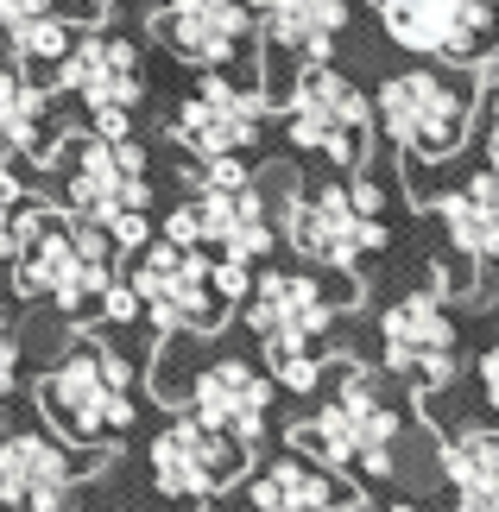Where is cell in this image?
Instances as JSON below:
<instances>
[{
    "label": "cell",
    "mask_w": 499,
    "mask_h": 512,
    "mask_svg": "<svg viewBox=\"0 0 499 512\" xmlns=\"http://www.w3.org/2000/svg\"><path fill=\"white\" fill-rule=\"evenodd\" d=\"M13 260H19V291H45L57 310H89L114 285V241L95 222H64V215L13 203Z\"/></svg>",
    "instance_id": "6da1fadb"
},
{
    "label": "cell",
    "mask_w": 499,
    "mask_h": 512,
    "mask_svg": "<svg viewBox=\"0 0 499 512\" xmlns=\"http://www.w3.org/2000/svg\"><path fill=\"white\" fill-rule=\"evenodd\" d=\"M64 203L76 222L108 228L114 247L139 253V241H146V152L127 133L76 140L64 165Z\"/></svg>",
    "instance_id": "7a4b0ae2"
},
{
    "label": "cell",
    "mask_w": 499,
    "mask_h": 512,
    "mask_svg": "<svg viewBox=\"0 0 499 512\" xmlns=\"http://www.w3.org/2000/svg\"><path fill=\"white\" fill-rule=\"evenodd\" d=\"M38 405L64 430L70 443H102L121 437L133 424V367L108 342H76L45 380H38Z\"/></svg>",
    "instance_id": "3957f363"
},
{
    "label": "cell",
    "mask_w": 499,
    "mask_h": 512,
    "mask_svg": "<svg viewBox=\"0 0 499 512\" xmlns=\"http://www.w3.org/2000/svg\"><path fill=\"white\" fill-rule=\"evenodd\" d=\"M398 411L379 399V386L367 373H348L342 392L316 411V418L297 430V449L316 462H335L342 475H361V481H392V462H398Z\"/></svg>",
    "instance_id": "277c9868"
},
{
    "label": "cell",
    "mask_w": 499,
    "mask_h": 512,
    "mask_svg": "<svg viewBox=\"0 0 499 512\" xmlns=\"http://www.w3.org/2000/svg\"><path fill=\"white\" fill-rule=\"evenodd\" d=\"M165 234H171V241H184V247H215V253H228V260H247V266L272 247L266 196H259L253 177L241 171V152H222V159H209V177H203V190H196V203L171 209Z\"/></svg>",
    "instance_id": "5b68a950"
},
{
    "label": "cell",
    "mask_w": 499,
    "mask_h": 512,
    "mask_svg": "<svg viewBox=\"0 0 499 512\" xmlns=\"http://www.w3.org/2000/svg\"><path fill=\"white\" fill-rule=\"evenodd\" d=\"M285 234L297 253H310L316 266H361L367 253L386 247V222H379V184H323L310 196H285Z\"/></svg>",
    "instance_id": "8992f818"
},
{
    "label": "cell",
    "mask_w": 499,
    "mask_h": 512,
    "mask_svg": "<svg viewBox=\"0 0 499 512\" xmlns=\"http://www.w3.org/2000/svg\"><path fill=\"white\" fill-rule=\"evenodd\" d=\"M379 121H386V133L411 159H449L468 140L474 89L443 70H405L379 89Z\"/></svg>",
    "instance_id": "52a82bcc"
},
{
    "label": "cell",
    "mask_w": 499,
    "mask_h": 512,
    "mask_svg": "<svg viewBox=\"0 0 499 512\" xmlns=\"http://www.w3.org/2000/svg\"><path fill=\"white\" fill-rule=\"evenodd\" d=\"M127 285L139 291V310H146L165 336H177V329H215L222 310H228L222 285H215V260L203 247L171 241V234L158 247L139 253V266H133Z\"/></svg>",
    "instance_id": "ba28073f"
},
{
    "label": "cell",
    "mask_w": 499,
    "mask_h": 512,
    "mask_svg": "<svg viewBox=\"0 0 499 512\" xmlns=\"http://www.w3.org/2000/svg\"><path fill=\"white\" fill-rule=\"evenodd\" d=\"M285 121H291V140L323 152L329 165H361L367 159V102L329 57H310V70L291 83Z\"/></svg>",
    "instance_id": "9c48e42d"
},
{
    "label": "cell",
    "mask_w": 499,
    "mask_h": 512,
    "mask_svg": "<svg viewBox=\"0 0 499 512\" xmlns=\"http://www.w3.org/2000/svg\"><path fill=\"white\" fill-rule=\"evenodd\" d=\"M247 449L253 443L228 437V430H215L203 418H177L171 430H158V443H152V481H158V494H171V500H215V494H228V487H241Z\"/></svg>",
    "instance_id": "30bf717a"
},
{
    "label": "cell",
    "mask_w": 499,
    "mask_h": 512,
    "mask_svg": "<svg viewBox=\"0 0 499 512\" xmlns=\"http://www.w3.org/2000/svg\"><path fill=\"white\" fill-rule=\"evenodd\" d=\"M348 304H354L348 285L335 291L323 279H310V272H266L247 298V323H253V336L266 342V354H304V348H316V336H323Z\"/></svg>",
    "instance_id": "8fae6325"
},
{
    "label": "cell",
    "mask_w": 499,
    "mask_h": 512,
    "mask_svg": "<svg viewBox=\"0 0 499 512\" xmlns=\"http://www.w3.org/2000/svg\"><path fill=\"white\" fill-rule=\"evenodd\" d=\"M379 336H386V367L398 380H411L424 392H443L455 380V323L436 291L398 298L386 310V323H379Z\"/></svg>",
    "instance_id": "7c38bea8"
},
{
    "label": "cell",
    "mask_w": 499,
    "mask_h": 512,
    "mask_svg": "<svg viewBox=\"0 0 499 512\" xmlns=\"http://www.w3.org/2000/svg\"><path fill=\"white\" fill-rule=\"evenodd\" d=\"M64 64V89H76L95 114V133H127V108L139 102V51L133 38L114 32H89L70 38V51L57 57Z\"/></svg>",
    "instance_id": "4fadbf2b"
},
{
    "label": "cell",
    "mask_w": 499,
    "mask_h": 512,
    "mask_svg": "<svg viewBox=\"0 0 499 512\" xmlns=\"http://www.w3.org/2000/svg\"><path fill=\"white\" fill-rule=\"evenodd\" d=\"M259 127H266V95L228 83V76H209V83L177 108L171 140H184L196 159H222V152H247L259 140Z\"/></svg>",
    "instance_id": "5bb4252c"
},
{
    "label": "cell",
    "mask_w": 499,
    "mask_h": 512,
    "mask_svg": "<svg viewBox=\"0 0 499 512\" xmlns=\"http://www.w3.org/2000/svg\"><path fill=\"white\" fill-rule=\"evenodd\" d=\"M386 32L430 57H474L493 26V0H373Z\"/></svg>",
    "instance_id": "9a60e30c"
},
{
    "label": "cell",
    "mask_w": 499,
    "mask_h": 512,
    "mask_svg": "<svg viewBox=\"0 0 499 512\" xmlns=\"http://www.w3.org/2000/svg\"><path fill=\"white\" fill-rule=\"evenodd\" d=\"M152 32L165 38L177 57H190V64H203V70H222V64L241 57L247 32H253V13H247V0H171V7L152 19Z\"/></svg>",
    "instance_id": "2e32d148"
},
{
    "label": "cell",
    "mask_w": 499,
    "mask_h": 512,
    "mask_svg": "<svg viewBox=\"0 0 499 512\" xmlns=\"http://www.w3.org/2000/svg\"><path fill=\"white\" fill-rule=\"evenodd\" d=\"M76 475H83V468H76V456L64 443L38 437V430H7V437H0V500L7 506L51 512L76 494Z\"/></svg>",
    "instance_id": "e0dca14e"
},
{
    "label": "cell",
    "mask_w": 499,
    "mask_h": 512,
    "mask_svg": "<svg viewBox=\"0 0 499 512\" xmlns=\"http://www.w3.org/2000/svg\"><path fill=\"white\" fill-rule=\"evenodd\" d=\"M266 411H272V380L247 361H209L190 380V418L228 430V437H241V443H259Z\"/></svg>",
    "instance_id": "ac0fdd59"
},
{
    "label": "cell",
    "mask_w": 499,
    "mask_h": 512,
    "mask_svg": "<svg viewBox=\"0 0 499 512\" xmlns=\"http://www.w3.org/2000/svg\"><path fill=\"white\" fill-rule=\"evenodd\" d=\"M247 500L266 506V512H329V506H354L361 494H354L342 475H329L316 456L291 449V456H278L272 468H259L247 481Z\"/></svg>",
    "instance_id": "d6986e66"
},
{
    "label": "cell",
    "mask_w": 499,
    "mask_h": 512,
    "mask_svg": "<svg viewBox=\"0 0 499 512\" xmlns=\"http://www.w3.org/2000/svg\"><path fill=\"white\" fill-rule=\"evenodd\" d=\"M259 26H266V38L278 51L329 57L348 26V7L342 0H259Z\"/></svg>",
    "instance_id": "ffe728a7"
},
{
    "label": "cell",
    "mask_w": 499,
    "mask_h": 512,
    "mask_svg": "<svg viewBox=\"0 0 499 512\" xmlns=\"http://www.w3.org/2000/svg\"><path fill=\"white\" fill-rule=\"evenodd\" d=\"M443 222H449V241L468 260H499V177L481 171L468 184H455L443 196Z\"/></svg>",
    "instance_id": "44dd1931"
},
{
    "label": "cell",
    "mask_w": 499,
    "mask_h": 512,
    "mask_svg": "<svg viewBox=\"0 0 499 512\" xmlns=\"http://www.w3.org/2000/svg\"><path fill=\"white\" fill-rule=\"evenodd\" d=\"M443 481L474 512H499V430H462L443 443Z\"/></svg>",
    "instance_id": "7402d4cb"
},
{
    "label": "cell",
    "mask_w": 499,
    "mask_h": 512,
    "mask_svg": "<svg viewBox=\"0 0 499 512\" xmlns=\"http://www.w3.org/2000/svg\"><path fill=\"white\" fill-rule=\"evenodd\" d=\"M45 108L51 95L26 83L19 70H0V146H19V152H38V127H45Z\"/></svg>",
    "instance_id": "603a6c76"
},
{
    "label": "cell",
    "mask_w": 499,
    "mask_h": 512,
    "mask_svg": "<svg viewBox=\"0 0 499 512\" xmlns=\"http://www.w3.org/2000/svg\"><path fill=\"white\" fill-rule=\"evenodd\" d=\"M70 19H57V13H38V19H26V26H19L13 38H7V45L19 51V57H26V64H57V57H64L70 51Z\"/></svg>",
    "instance_id": "cb8c5ba5"
},
{
    "label": "cell",
    "mask_w": 499,
    "mask_h": 512,
    "mask_svg": "<svg viewBox=\"0 0 499 512\" xmlns=\"http://www.w3.org/2000/svg\"><path fill=\"white\" fill-rule=\"evenodd\" d=\"M272 373H278V386H291V392H316V380H323V361L304 348V354H272Z\"/></svg>",
    "instance_id": "d4e9b609"
},
{
    "label": "cell",
    "mask_w": 499,
    "mask_h": 512,
    "mask_svg": "<svg viewBox=\"0 0 499 512\" xmlns=\"http://www.w3.org/2000/svg\"><path fill=\"white\" fill-rule=\"evenodd\" d=\"M38 13H57V7H51V0H0V38H13Z\"/></svg>",
    "instance_id": "484cf974"
},
{
    "label": "cell",
    "mask_w": 499,
    "mask_h": 512,
    "mask_svg": "<svg viewBox=\"0 0 499 512\" xmlns=\"http://www.w3.org/2000/svg\"><path fill=\"white\" fill-rule=\"evenodd\" d=\"M13 373H19V342H13L7 317H0V399H7V392H13Z\"/></svg>",
    "instance_id": "4316f807"
},
{
    "label": "cell",
    "mask_w": 499,
    "mask_h": 512,
    "mask_svg": "<svg viewBox=\"0 0 499 512\" xmlns=\"http://www.w3.org/2000/svg\"><path fill=\"white\" fill-rule=\"evenodd\" d=\"M481 386H487V405L499 411V342L481 354Z\"/></svg>",
    "instance_id": "83f0119b"
},
{
    "label": "cell",
    "mask_w": 499,
    "mask_h": 512,
    "mask_svg": "<svg viewBox=\"0 0 499 512\" xmlns=\"http://www.w3.org/2000/svg\"><path fill=\"white\" fill-rule=\"evenodd\" d=\"M0 260H13V209L0 203Z\"/></svg>",
    "instance_id": "f1b7e54d"
},
{
    "label": "cell",
    "mask_w": 499,
    "mask_h": 512,
    "mask_svg": "<svg viewBox=\"0 0 499 512\" xmlns=\"http://www.w3.org/2000/svg\"><path fill=\"white\" fill-rule=\"evenodd\" d=\"M487 171L499 177V102H493V140H487Z\"/></svg>",
    "instance_id": "f546056e"
},
{
    "label": "cell",
    "mask_w": 499,
    "mask_h": 512,
    "mask_svg": "<svg viewBox=\"0 0 499 512\" xmlns=\"http://www.w3.org/2000/svg\"><path fill=\"white\" fill-rule=\"evenodd\" d=\"M0 203H7V209L19 203V177H13V171H0Z\"/></svg>",
    "instance_id": "4dcf8cb0"
},
{
    "label": "cell",
    "mask_w": 499,
    "mask_h": 512,
    "mask_svg": "<svg viewBox=\"0 0 499 512\" xmlns=\"http://www.w3.org/2000/svg\"><path fill=\"white\" fill-rule=\"evenodd\" d=\"M89 7H114V0H89Z\"/></svg>",
    "instance_id": "1f68e13d"
}]
</instances>
